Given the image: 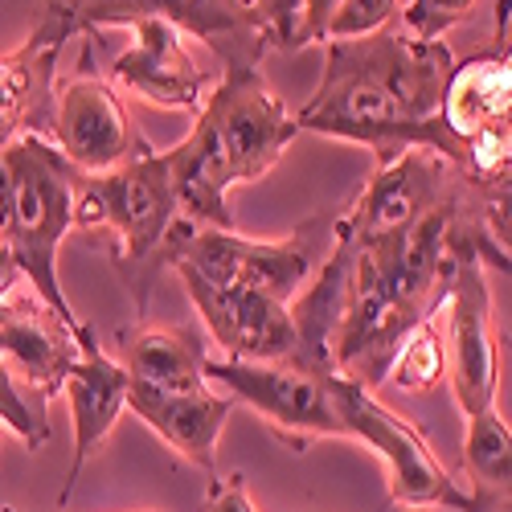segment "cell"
<instances>
[{"label": "cell", "instance_id": "d4e9b609", "mask_svg": "<svg viewBox=\"0 0 512 512\" xmlns=\"http://www.w3.org/2000/svg\"><path fill=\"white\" fill-rule=\"evenodd\" d=\"M398 9L402 0H345L340 13L332 17L328 25V41L336 37H365V33H377L398 21Z\"/></svg>", "mask_w": 512, "mask_h": 512}, {"label": "cell", "instance_id": "e0dca14e", "mask_svg": "<svg viewBox=\"0 0 512 512\" xmlns=\"http://www.w3.org/2000/svg\"><path fill=\"white\" fill-rule=\"evenodd\" d=\"M209 9V0H46L37 29L29 33L25 46L33 50H62L70 37L95 33V29H123L136 17H164L177 29L193 33Z\"/></svg>", "mask_w": 512, "mask_h": 512}, {"label": "cell", "instance_id": "5b68a950", "mask_svg": "<svg viewBox=\"0 0 512 512\" xmlns=\"http://www.w3.org/2000/svg\"><path fill=\"white\" fill-rule=\"evenodd\" d=\"M328 246H332V218H316L300 234L287 238H246L238 230L193 226L181 218L177 230L168 234L164 267L168 271L185 267L209 283L250 287L279 304H291L324 263Z\"/></svg>", "mask_w": 512, "mask_h": 512}, {"label": "cell", "instance_id": "7a4b0ae2", "mask_svg": "<svg viewBox=\"0 0 512 512\" xmlns=\"http://www.w3.org/2000/svg\"><path fill=\"white\" fill-rule=\"evenodd\" d=\"M295 136L300 123L271 91L263 70L230 62L193 115L189 136L164 152L181 218L193 226L234 230L230 189L263 181Z\"/></svg>", "mask_w": 512, "mask_h": 512}, {"label": "cell", "instance_id": "3957f363", "mask_svg": "<svg viewBox=\"0 0 512 512\" xmlns=\"http://www.w3.org/2000/svg\"><path fill=\"white\" fill-rule=\"evenodd\" d=\"M177 222L181 209L173 193V173H168V156L148 144L127 164L99 177H82L78 185L74 226L115 234L111 263L123 275V283L136 291V316L148 312V295L156 275L164 271V246Z\"/></svg>", "mask_w": 512, "mask_h": 512}, {"label": "cell", "instance_id": "9c48e42d", "mask_svg": "<svg viewBox=\"0 0 512 512\" xmlns=\"http://www.w3.org/2000/svg\"><path fill=\"white\" fill-rule=\"evenodd\" d=\"M463 181H467V173L459 164H451L447 156H439L431 148H410L386 164H377V173L357 193V201L349 209L332 213V234L353 246H373V242L398 238L426 209L447 201Z\"/></svg>", "mask_w": 512, "mask_h": 512}, {"label": "cell", "instance_id": "8fae6325", "mask_svg": "<svg viewBox=\"0 0 512 512\" xmlns=\"http://www.w3.org/2000/svg\"><path fill=\"white\" fill-rule=\"evenodd\" d=\"M87 345H95V332L62 320L25 279L0 295V361L21 373L41 402L66 394V377Z\"/></svg>", "mask_w": 512, "mask_h": 512}, {"label": "cell", "instance_id": "5bb4252c", "mask_svg": "<svg viewBox=\"0 0 512 512\" xmlns=\"http://www.w3.org/2000/svg\"><path fill=\"white\" fill-rule=\"evenodd\" d=\"M508 115H512V41H504L500 33L488 50L455 58L439 111V156L463 168L467 148Z\"/></svg>", "mask_w": 512, "mask_h": 512}, {"label": "cell", "instance_id": "484cf974", "mask_svg": "<svg viewBox=\"0 0 512 512\" xmlns=\"http://www.w3.org/2000/svg\"><path fill=\"white\" fill-rule=\"evenodd\" d=\"M480 193H484V222L504 254V271L512 275V177L480 181Z\"/></svg>", "mask_w": 512, "mask_h": 512}, {"label": "cell", "instance_id": "d6986e66", "mask_svg": "<svg viewBox=\"0 0 512 512\" xmlns=\"http://www.w3.org/2000/svg\"><path fill=\"white\" fill-rule=\"evenodd\" d=\"M205 361L209 353L193 328H136L123 336L119 365L132 377V386L160 394H193L205 390Z\"/></svg>", "mask_w": 512, "mask_h": 512}, {"label": "cell", "instance_id": "9a60e30c", "mask_svg": "<svg viewBox=\"0 0 512 512\" xmlns=\"http://www.w3.org/2000/svg\"><path fill=\"white\" fill-rule=\"evenodd\" d=\"M127 394H132V377H127V369L119 365V357L99 349V340L78 353V361L66 377L70 422H74V455H70V467H66V484L58 492V508L70 504L87 459L103 447V439L115 431V422L127 414Z\"/></svg>", "mask_w": 512, "mask_h": 512}, {"label": "cell", "instance_id": "8992f818", "mask_svg": "<svg viewBox=\"0 0 512 512\" xmlns=\"http://www.w3.org/2000/svg\"><path fill=\"white\" fill-rule=\"evenodd\" d=\"M328 390L345 426V439L365 443L377 463L386 467V504H398L406 512H476L472 492L459 488L451 467L435 455L431 439H426L414 422L394 414L373 390L357 386L345 377H328Z\"/></svg>", "mask_w": 512, "mask_h": 512}, {"label": "cell", "instance_id": "7c38bea8", "mask_svg": "<svg viewBox=\"0 0 512 512\" xmlns=\"http://www.w3.org/2000/svg\"><path fill=\"white\" fill-rule=\"evenodd\" d=\"M50 140L82 177L111 173L144 148L140 127L103 74H74L70 82H58Z\"/></svg>", "mask_w": 512, "mask_h": 512}, {"label": "cell", "instance_id": "30bf717a", "mask_svg": "<svg viewBox=\"0 0 512 512\" xmlns=\"http://www.w3.org/2000/svg\"><path fill=\"white\" fill-rule=\"evenodd\" d=\"M123 29L132 33V46L111 62V87L132 91L136 99L164 111L197 115L213 91V70L197 58L193 37L164 17H136Z\"/></svg>", "mask_w": 512, "mask_h": 512}, {"label": "cell", "instance_id": "2e32d148", "mask_svg": "<svg viewBox=\"0 0 512 512\" xmlns=\"http://www.w3.org/2000/svg\"><path fill=\"white\" fill-rule=\"evenodd\" d=\"M234 406L238 402L230 394H213L209 386L193 394H160V390L132 386V394H127V410L164 447H173L189 467H197L205 480L218 476V439L226 431Z\"/></svg>", "mask_w": 512, "mask_h": 512}, {"label": "cell", "instance_id": "52a82bcc", "mask_svg": "<svg viewBox=\"0 0 512 512\" xmlns=\"http://www.w3.org/2000/svg\"><path fill=\"white\" fill-rule=\"evenodd\" d=\"M328 377L332 373H320L295 357L287 361L209 357L205 361V381H218L234 402L250 406L295 451H308L312 439H345Z\"/></svg>", "mask_w": 512, "mask_h": 512}, {"label": "cell", "instance_id": "4316f807", "mask_svg": "<svg viewBox=\"0 0 512 512\" xmlns=\"http://www.w3.org/2000/svg\"><path fill=\"white\" fill-rule=\"evenodd\" d=\"M205 512H259L246 492V476L242 472L209 476L205 480Z\"/></svg>", "mask_w": 512, "mask_h": 512}, {"label": "cell", "instance_id": "f546056e", "mask_svg": "<svg viewBox=\"0 0 512 512\" xmlns=\"http://www.w3.org/2000/svg\"><path fill=\"white\" fill-rule=\"evenodd\" d=\"M5 512H13V508H5Z\"/></svg>", "mask_w": 512, "mask_h": 512}, {"label": "cell", "instance_id": "83f0119b", "mask_svg": "<svg viewBox=\"0 0 512 512\" xmlns=\"http://www.w3.org/2000/svg\"><path fill=\"white\" fill-rule=\"evenodd\" d=\"M340 5H345V0H304V9H300V33H295V50L324 46V41H328V25L340 13Z\"/></svg>", "mask_w": 512, "mask_h": 512}, {"label": "cell", "instance_id": "ffe728a7", "mask_svg": "<svg viewBox=\"0 0 512 512\" xmlns=\"http://www.w3.org/2000/svg\"><path fill=\"white\" fill-rule=\"evenodd\" d=\"M463 476L472 492L476 512H496L512 504V426L504 422L500 406H488L463 418Z\"/></svg>", "mask_w": 512, "mask_h": 512}, {"label": "cell", "instance_id": "ac0fdd59", "mask_svg": "<svg viewBox=\"0 0 512 512\" xmlns=\"http://www.w3.org/2000/svg\"><path fill=\"white\" fill-rule=\"evenodd\" d=\"M58 50L17 46L0 54V152L21 136L54 132Z\"/></svg>", "mask_w": 512, "mask_h": 512}, {"label": "cell", "instance_id": "277c9868", "mask_svg": "<svg viewBox=\"0 0 512 512\" xmlns=\"http://www.w3.org/2000/svg\"><path fill=\"white\" fill-rule=\"evenodd\" d=\"M9 177H13V213L5 246L21 267V279L46 300L62 320L74 328H87L58 283V250L62 238L74 230V205H78V185L82 173L58 152L50 136H21L5 152Z\"/></svg>", "mask_w": 512, "mask_h": 512}, {"label": "cell", "instance_id": "f1b7e54d", "mask_svg": "<svg viewBox=\"0 0 512 512\" xmlns=\"http://www.w3.org/2000/svg\"><path fill=\"white\" fill-rule=\"evenodd\" d=\"M0 447H5V426H0Z\"/></svg>", "mask_w": 512, "mask_h": 512}, {"label": "cell", "instance_id": "4fadbf2b", "mask_svg": "<svg viewBox=\"0 0 512 512\" xmlns=\"http://www.w3.org/2000/svg\"><path fill=\"white\" fill-rule=\"evenodd\" d=\"M185 295L193 300L201 324L209 328L213 345L230 361H287L295 357V324L291 308L250 287L209 283L197 271L177 267Z\"/></svg>", "mask_w": 512, "mask_h": 512}, {"label": "cell", "instance_id": "6da1fadb", "mask_svg": "<svg viewBox=\"0 0 512 512\" xmlns=\"http://www.w3.org/2000/svg\"><path fill=\"white\" fill-rule=\"evenodd\" d=\"M455 70L447 41H422L406 29L324 41L316 95L295 111L300 132L365 144L386 164L410 148L439 152V111Z\"/></svg>", "mask_w": 512, "mask_h": 512}, {"label": "cell", "instance_id": "7402d4cb", "mask_svg": "<svg viewBox=\"0 0 512 512\" xmlns=\"http://www.w3.org/2000/svg\"><path fill=\"white\" fill-rule=\"evenodd\" d=\"M0 426H5L9 435H17L29 451H41L50 443V418L21 398V390H17V381H13L5 361H0Z\"/></svg>", "mask_w": 512, "mask_h": 512}, {"label": "cell", "instance_id": "cb8c5ba5", "mask_svg": "<svg viewBox=\"0 0 512 512\" xmlns=\"http://www.w3.org/2000/svg\"><path fill=\"white\" fill-rule=\"evenodd\" d=\"M463 173L476 181H500L512 177V115L496 123L492 132H484L463 156Z\"/></svg>", "mask_w": 512, "mask_h": 512}, {"label": "cell", "instance_id": "44dd1931", "mask_svg": "<svg viewBox=\"0 0 512 512\" xmlns=\"http://www.w3.org/2000/svg\"><path fill=\"white\" fill-rule=\"evenodd\" d=\"M447 377V345H443V324L431 316L410 328V336L398 345V357L390 365L386 386H394L398 394H431L439 381Z\"/></svg>", "mask_w": 512, "mask_h": 512}, {"label": "cell", "instance_id": "603a6c76", "mask_svg": "<svg viewBox=\"0 0 512 512\" xmlns=\"http://www.w3.org/2000/svg\"><path fill=\"white\" fill-rule=\"evenodd\" d=\"M480 0H402L398 21L410 37L422 41H443V33L451 25H459L467 13H472Z\"/></svg>", "mask_w": 512, "mask_h": 512}, {"label": "cell", "instance_id": "ba28073f", "mask_svg": "<svg viewBox=\"0 0 512 512\" xmlns=\"http://www.w3.org/2000/svg\"><path fill=\"white\" fill-rule=\"evenodd\" d=\"M443 345H447V381L463 418L496 406L500 394V328L492 308L488 267L480 259H463L443 287Z\"/></svg>", "mask_w": 512, "mask_h": 512}]
</instances>
